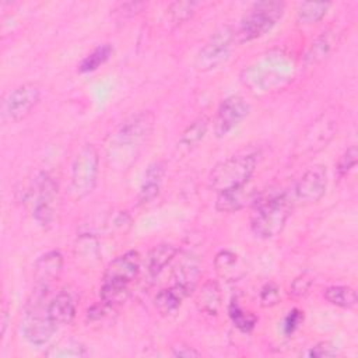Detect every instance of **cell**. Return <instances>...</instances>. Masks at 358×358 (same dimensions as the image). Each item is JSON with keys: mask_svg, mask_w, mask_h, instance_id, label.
Segmentation results:
<instances>
[{"mask_svg": "<svg viewBox=\"0 0 358 358\" xmlns=\"http://www.w3.org/2000/svg\"><path fill=\"white\" fill-rule=\"evenodd\" d=\"M152 115L140 112L124 120L110 137L106 147L108 158L117 166H127L152 130Z\"/></svg>", "mask_w": 358, "mask_h": 358, "instance_id": "cell-1", "label": "cell"}, {"mask_svg": "<svg viewBox=\"0 0 358 358\" xmlns=\"http://www.w3.org/2000/svg\"><path fill=\"white\" fill-rule=\"evenodd\" d=\"M291 211L292 200L287 193L255 200V208L250 215V229L257 238H274L284 229Z\"/></svg>", "mask_w": 358, "mask_h": 358, "instance_id": "cell-2", "label": "cell"}, {"mask_svg": "<svg viewBox=\"0 0 358 358\" xmlns=\"http://www.w3.org/2000/svg\"><path fill=\"white\" fill-rule=\"evenodd\" d=\"M257 165L256 154H236L218 162L208 175V186L215 193L245 186L250 182Z\"/></svg>", "mask_w": 358, "mask_h": 358, "instance_id": "cell-3", "label": "cell"}, {"mask_svg": "<svg viewBox=\"0 0 358 358\" xmlns=\"http://www.w3.org/2000/svg\"><path fill=\"white\" fill-rule=\"evenodd\" d=\"M285 4L282 1L266 0L255 3L241 20L235 31V41L249 42L267 34L282 17Z\"/></svg>", "mask_w": 358, "mask_h": 358, "instance_id": "cell-4", "label": "cell"}, {"mask_svg": "<svg viewBox=\"0 0 358 358\" xmlns=\"http://www.w3.org/2000/svg\"><path fill=\"white\" fill-rule=\"evenodd\" d=\"M99 172V155L94 145L85 144L74 157L70 173V194L80 200L87 197L95 187Z\"/></svg>", "mask_w": 358, "mask_h": 358, "instance_id": "cell-5", "label": "cell"}, {"mask_svg": "<svg viewBox=\"0 0 358 358\" xmlns=\"http://www.w3.org/2000/svg\"><path fill=\"white\" fill-rule=\"evenodd\" d=\"M57 327L59 326L50 319L43 299L29 298L21 326L25 340L32 345L42 347L57 331Z\"/></svg>", "mask_w": 358, "mask_h": 358, "instance_id": "cell-6", "label": "cell"}, {"mask_svg": "<svg viewBox=\"0 0 358 358\" xmlns=\"http://www.w3.org/2000/svg\"><path fill=\"white\" fill-rule=\"evenodd\" d=\"M235 41V31L229 27H221L215 31L206 45L199 50L194 66L200 71H210L220 67L229 57L231 45Z\"/></svg>", "mask_w": 358, "mask_h": 358, "instance_id": "cell-7", "label": "cell"}, {"mask_svg": "<svg viewBox=\"0 0 358 358\" xmlns=\"http://www.w3.org/2000/svg\"><path fill=\"white\" fill-rule=\"evenodd\" d=\"M41 88L34 83H25L10 91L1 103V119L15 123L25 119L39 103Z\"/></svg>", "mask_w": 358, "mask_h": 358, "instance_id": "cell-8", "label": "cell"}, {"mask_svg": "<svg viewBox=\"0 0 358 358\" xmlns=\"http://www.w3.org/2000/svg\"><path fill=\"white\" fill-rule=\"evenodd\" d=\"M56 200H57V183L55 179L42 172L35 180V199L32 207V217L36 224L43 228L49 229L55 221L56 213Z\"/></svg>", "mask_w": 358, "mask_h": 358, "instance_id": "cell-9", "label": "cell"}, {"mask_svg": "<svg viewBox=\"0 0 358 358\" xmlns=\"http://www.w3.org/2000/svg\"><path fill=\"white\" fill-rule=\"evenodd\" d=\"M249 103L239 95H231L225 98L215 113L214 133L218 138L225 137L249 115Z\"/></svg>", "mask_w": 358, "mask_h": 358, "instance_id": "cell-10", "label": "cell"}, {"mask_svg": "<svg viewBox=\"0 0 358 358\" xmlns=\"http://www.w3.org/2000/svg\"><path fill=\"white\" fill-rule=\"evenodd\" d=\"M63 270V256L59 250H50L38 257L34 266L32 292L46 295Z\"/></svg>", "mask_w": 358, "mask_h": 358, "instance_id": "cell-11", "label": "cell"}, {"mask_svg": "<svg viewBox=\"0 0 358 358\" xmlns=\"http://www.w3.org/2000/svg\"><path fill=\"white\" fill-rule=\"evenodd\" d=\"M327 186V172L326 166L315 165L309 168L296 182L294 194L295 199L302 204H313L317 203Z\"/></svg>", "mask_w": 358, "mask_h": 358, "instance_id": "cell-12", "label": "cell"}, {"mask_svg": "<svg viewBox=\"0 0 358 358\" xmlns=\"http://www.w3.org/2000/svg\"><path fill=\"white\" fill-rule=\"evenodd\" d=\"M140 271V255L136 250H129L115 257L106 267L102 282L130 285Z\"/></svg>", "mask_w": 358, "mask_h": 358, "instance_id": "cell-13", "label": "cell"}, {"mask_svg": "<svg viewBox=\"0 0 358 358\" xmlns=\"http://www.w3.org/2000/svg\"><path fill=\"white\" fill-rule=\"evenodd\" d=\"M256 190L249 187V183L241 187L217 193L215 208L221 213H236L248 203L255 201Z\"/></svg>", "mask_w": 358, "mask_h": 358, "instance_id": "cell-14", "label": "cell"}, {"mask_svg": "<svg viewBox=\"0 0 358 358\" xmlns=\"http://www.w3.org/2000/svg\"><path fill=\"white\" fill-rule=\"evenodd\" d=\"M46 309L50 319L57 326L69 324L76 316V299L70 291L62 289L48 302Z\"/></svg>", "mask_w": 358, "mask_h": 358, "instance_id": "cell-15", "label": "cell"}, {"mask_svg": "<svg viewBox=\"0 0 358 358\" xmlns=\"http://www.w3.org/2000/svg\"><path fill=\"white\" fill-rule=\"evenodd\" d=\"M336 124L334 120H329L324 115L320 116L316 122L310 124L308 131L305 133V145L308 151H317L330 141V138L334 136Z\"/></svg>", "mask_w": 358, "mask_h": 358, "instance_id": "cell-16", "label": "cell"}, {"mask_svg": "<svg viewBox=\"0 0 358 358\" xmlns=\"http://www.w3.org/2000/svg\"><path fill=\"white\" fill-rule=\"evenodd\" d=\"M199 277H200L199 262L194 257L187 256V257H183L175 268L173 285L180 288L186 294V296H189L194 291L199 282Z\"/></svg>", "mask_w": 358, "mask_h": 358, "instance_id": "cell-17", "label": "cell"}, {"mask_svg": "<svg viewBox=\"0 0 358 358\" xmlns=\"http://www.w3.org/2000/svg\"><path fill=\"white\" fill-rule=\"evenodd\" d=\"M164 171L165 169L162 162H152L151 165H148L138 192V201L141 204L150 203L158 196L164 178Z\"/></svg>", "mask_w": 358, "mask_h": 358, "instance_id": "cell-18", "label": "cell"}, {"mask_svg": "<svg viewBox=\"0 0 358 358\" xmlns=\"http://www.w3.org/2000/svg\"><path fill=\"white\" fill-rule=\"evenodd\" d=\"M178 249L171 245V243H159L157 246H154L150 253H148V259H147V270L150 273L151 277L158 275L165 267L166 264L171 263V260L175 257Z\"/></svg>", "mask_w": 358, "mask_h": 358, "instance_id": "cell-19", "label": "cell"}, {"mask_svg": "<svg viewBox=\"0 0 358 358\" xmlns=\"http://www.w3.org/2000/svg\"><path fill=\"white\" fill-rule=\"evenodd\" d=\"M185 298H186V294L176 285H172L169 288L161 289L155 295L154 303L159 313L171 315L179 309V306Z\"/></svg>", "mask_w": 358, "mask_h": 358, "instance_id": "cell-20", "label": "cell"}, {"mask_svg": "<svg viewBox=\"0 0 358 358\" xmlns=\"http://www.w3.org/2000/svg\"><path fill=\"white\" fill-rule=\"evenodd\" d=\"M323 296L327 302L334 306L351 309L357 305V292L351 287L345 285H331L324 289Z\"/></svg>", "mask_w": 358, "mask_h": 358, "instance_id": "cell-21", "label": "cell"}, {"mask_svg": "<svg viewBox=\"0 0 358 358\" xmlns=\"http://www.w3.org/2000/svg\"><path fill=\"white\" fill-rule=\"evenodd\" d=\"M221 302V295H220V288L217 282L214 281H207L201 287V291L197 295V305L200 310L206 312L207 315H217L218 308Z\"/></svg>", "mask_w": 358, "mask_h": 358, "instance_id": "cell-22", "label": "cell"}, {"mask_svg": "<svg viewBox=\"0 0 358 358\" xmlns=\"http://www.w3.org/2000/svg\"><path fill=\"white\" fill-rule=\"evenodd\" d=\"M76 257L80 263L92 266L99 260L98 242L92 235H81L76 243Z\"/></svg>", "mask_w": 358, "mask_h": 358, "instance_id": "cell-23", "label": "cell"}, {"mask_svg": "<svg viewBox=\"0 0 358 358\" xmlns=\"http://www.w3.org/2000/svg\"><path fill=\"white\" fill-rule=\"evenodd\" d=\"M207 127H208V120L206 117H200V119L194 120L192 124H189L183 130V133L179 138L178 147L185 148L186 151L192 150L193 147H196L203 140V137L207 131Z\"/></svg>", "mask_w": 358, "mask_h": 358, "instance_id": "cell-24", "label": "cell"}, {"mask_svg": "<svg viewBox=\"0 0 358 358\" xmlns=\"http://www.w3.org/2000/svg\"><path fill=\"white\" fill-rule=\"evenodd\" d=\"M112 53H113V49L109 43L99 45L81 60L78 70L81 73H91V71L96 70L98 67H101L112 56Z\"/></svg>", "mask_w": 358, "mask_h": 358, "instance_id": "cell-25", "label": "cell"}, {"mask_svg": "<svg viewBox=\"0 0 358 358\" xmlns=\"http://www.w3.org/2000/svg\"><path fill=\"white\" fill-rule=\"evenodd\" d=\"M99 296H101V301L116 308L129 299L130 288H129V285L102 282Z\"/></svg>", "mask_w": 358, "mask_h": 358, "instance_id": "cell-26", "label": "cell"}, {"mask_svg": "<svg viewBox=\"0 0 358 358\" xmlns=\"http://www.w3.org/2000/svg\"><path fill=\"white\" fill-rule=\"evenodd\" d=\"M330 3H301L296 10V20L301 24H315L327 13Z\"/></svg>", "mask_w": 358, "mask_h": 358, "instance_id": "cell-27", "label": "cell"}, {"mask_svg": "<svg viewBox=\"0 0 358 358\" xmlns=\"http://www.w3.org/2000/svg\"><path fill=\"white\" fill-rule=\"evenodd\" d=\"M228 315L234 323V326L236 329H239L243 333H249L250 330H253V327L256 326L257 323V317L252 313V312H248V310H243L238 303L232 302L229 305V309H228Z\"/></svg>", "mask_w": 358, "mask_h": 358, "instance_id": "cell-28", "label": "cell"}, {"mask_svg": "<svg viewBox=\"0 0 358 358\" xmlns=\"http://www.w3.org/2000/svg\"><path fill=\"white\" fill-rule=\"evenodd\" d=\"M87 354L85 347L74 340H67L60 343L56 347H50L49 351H46V357H84Z\"/></svg>", "mask_w": 358, "mask_h": 358, "instance_id": "cell-29", "label": "cell"}, {"mask_svg": "<svg viewBox=\"0 0 358 358\" xmlns=\"http://www.w3.org/2000/svg\"><path fill=\"white\" fill-rule=\"evenodd\" d=\"M197 6L199 3L196 1H175L169 4L168 13L175 24H182L193 15Z\"/></svg>", "mask_w": 358, "mask_h": 358, "instance_id": "cell-30", "label": "cell"}, {"mask_svg": "<svg viewBox=\"0 0 358 358\" xmlns=\"http://www.w3.org/2000/svg\"><path fill=\"white\" fill-rule=\"evenodd\" d=\"M330 52V39L329 35H322L319 36L309 48L308 53H306V60L310 63L319 62L323 57H326V55Z\"/></svg>", "mask_w": 358, "mask_h": 358, "instance_id": "cell-31", "label": "cell"}, {"mask_svg": "<svg viewBox=\"0 0 358 358\" xmlns=\"http://www.w3.org/2000/svg\"><path fill=\"white\" fill-rule=\"evenodd\" d=\"M115 312V306H110L101 301L99 303L91 306L87 310V322L88 323H102L108 317H110V313Z\"/></svg>", "mask_w": 358, "mask_h": 358, "instance_id": "cell-32", "label": "cell"}, {"mask_svg": "<svg viewBox=\"0 0 358 358\" xmlns=\"http://www.w3.org/2000/svg\"><path fill=\"white\" fill-rule=\"evenodd\" d=\"M236 255H234L229 250H221L217 256H215V268L220 274H227V271H232L234 267L236 266Z\"/></svg>", "mask_w": 358, "mask_h": 358, "instance_id": "cell-33", "label": "cell"}, {"mask_svg": "<svg viewBox=\"0 0 358 358\" xmlns=\"http://www.w3.org/2000/svg\"><path fill=\"white\" fill-rule=\"evenodd\" d=\"M357 148L352 145L347 148V151L341 155V158L337 162V172L340 176H345L357 164Z\"/></svg>", "mask_w": 358, "mask_h": 358, "instance_id": "cell-34", "label": "cell"}, {"mask_svg": "<svg viewBox=\"0 0 358 358\" xmlns=\"http://www.w3.org/2000/svg\"><path fill=\"white\" fill-rule=\"evenodd\" d=\"M280 301V289L274 282H267L260 289V303L262 306H274Z\"/></svg>", "mask_w": 358, "mask_h": 358, "instance_id": "cell-35", "label": "cell"}, {"mask_svg": "<svg viewBox=\"0 0 358 358\" xmlns=\"http://www.w3.org/2000/svg\"><path fill=\"white\" fill-rule=\"evenodd\" d=\"M337 354V348L330 341H320L313 345L308 351V357L310 358H324V357H334Z\"/></svg>", "mask_w": 358, "mask_h": 358, "instance_id": "cell-36", "label": "cell"}, {"mask_svg": "<svg viewBox=\"0 0 358 358\" xmlns=\"http://www.w3.org/2000/svg\"><path fill=\"white\" fill-rule=\"evenodd\" d=\"M312 282L313 281L308 274H301L299 277H296L292 281L291 288H289V294H292L294 296H303L309 291Z\"/></svg>", "mask_w": 358, "mask_h": 358, "instance_id": "cell-37", "label": "cell"}, {"mask_svg": "<svg viewBox=\"0 0 358 358\" xmlns=\"http://www.w3.org/2000/svg\"><path fill=\"white\" fill-rule=\"evenodd\" d=\"M303 320V312H301L299 309H292L288 312V315L284 319L282 323V330L285 334H292L295 331V329L301 324V322Z\"/></svg>", "mask_w": 358, "mask_h": 358, "instance_id": "cell-38", "label": "cell"}, {"mask_svg": "<svg viewBox=\"0 0 358 358\" xmlns=\"http://www.w3.org/2000/svg\"><path fill=\"white\" fill-rule=\"evenodd\" d=\"M172 355L173 357H183V358H190V357H199L200 352L196 351L192 347L187 345H178L172 348Z\"/></svg>", "mask_w": 358, "mask_h": 358, "instance_id": "cell-39", "label": "cell"}]
</instances>
